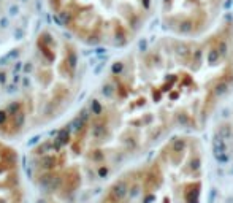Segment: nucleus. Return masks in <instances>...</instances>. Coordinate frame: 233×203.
I'll return each mask as SVG.
<instances>
[{"instance_id": "1", "label": "nucleus", "mask_w": 233, "mask_h": 203, "mask_svg": "<svg viewBox=\"0 0 233 203\" xmlns=\"http://www.w3.org/2000/svg\"><path fill=\"white\" fill-rule=\"evenodd\" d=\"M233 86V24L165 37L117 60L92 97L32 152L41 203H83L122 165L201 130Z\"/></svg>"}, {"instance_id": "2", "label": "nucleus", "mask_w": 233, "mask_h": 203, "mask_svg": "<svg viewBox=\"0 0 233 203\" xmlns=\"http://www.w3.org/2000/svg\"><path fill=\"white\" fill-rule=\"evenodd\" d=\"M79 80L81 60L72 41L43 30L27 59L21 87L0 108V134L16 137L59 116L73 100Z\"/></svg>"}, {"instance_id": "3", "label": "nucleus", "mask_w": 233, "mask_h": 203, "mask_svg": "<svg viewBox=\"0 0 233 203\" xmlns=\"http://www.w3.org/2000/svg\"><path fill=\"white\" fill-rule=\"evenodd\" d=\"M203 146L194 135L178 134L141 168L137 203H203Z\"/></svg>"}, {"instance_id": "4", "label": "nucleus", "mask_w": 233, "mask_h": 203, "mask_svg": "<svg viewBox=\"0 0 233 203\" xmlns=\"http://www.w3.org/2000/svg\"><path fill=\"white\" fill-rule=\"evenodd\" d=\"M48 3L59 22L81 41L121 48L144 27L155 0H48Z\"/></svg>"}, {"instance_id": "5", "label": "nucleus", "mask_w": 233, "mask_h": 203, "mask_svg": "<svg viewBox=\"0 0 233 203\" xmlns=\"http://www.w3.org/2000/svg\"><path fill=\"white\" fill-rule=\"evenodd\" d=\"M225 0H160L162 22L178 37H201L217 21Z\"/></svg>"}, {"instance_id": "6", "label": "nucleus", "mask_w": 233, "mask_h": 203, "mask_svg": "<svg viewBox=\"0 0 233 203\" xmlns=\"http://www.w3.org/2000/svg\"><path fill=\"white\" fill-rule=\"evenodd\" d=\"M0 203H22V179L16 152L0 141Z\"/></svg>"}, {"instance_id": "7", "label": "nucleus", "mask_w": 233, "mask_h": 203, "mask_svg": "<svg viewBox=\"0 0 233 203\" xmlns=\"http://www.w3.org/2000/svg\"><path fill=\"white\" fill-rule=\"evenodd\" d=\"M138 183L140 171H127L108 187V192L103 195L100 203H133L137 200Z\"/></svg>"}]
</instances>
